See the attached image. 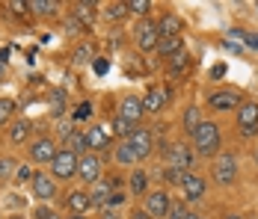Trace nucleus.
<instances>
[{
  "instance_id": "obj_1",
  "label": "nucleus",
  "mask_w": 258,
  "mask_h": 219,
  "mask_svg": "<svg viewBox=\"0 0 258 219\" xmlns=\"http://www.w3.org/2000/svg\"><path fill=\"white\" fill-rule=\"evenodd\" d=\"M193 142H196V151L205 154V157L217 154L220 151V127L211 122H202L196 127V133H193Z\"/></svg>"
},
{
  "instance_id": "obj_2",
  "label": "nucleus",
  "mask_w": 258,
  "mask_h": 219,
  "mask_svg": "<svg viewBox=\"0 0 258 219\" xmlns=\"http://www.w3.org/2000/svg\"><path fill=\"white\" fill-rule=\"evenodd\" d=\"M137 45H140L143 50H155L157 45H160V33H157L155 21L143 18V21L137 24Z\"/></svg>"
},
{
  "instance_id": "obj_3",
  "label": "nucleus",
  "mask_w": 258,
  "mask_h": 219,
  "mask_svg": "<svg viewBox=\"0 0 258 219\" xmlns=\"http://www.w3.org/2000/svg\"><path fill=\"white\" fill-rule=\"evenodd\" d=\"M78 154H72V151H56V157H53V175L56 178H72V175H78Z\"/></svg>"
},
{
  "instance_id": "obj_4",
  "label": "nucleus",
  "mask_w": 258,
  "mask_h": 219,
  "mask_svg": "<svg viewBox=\"0 0 258 219\" xmlns=\"http://www.w3.org/2000/svg\"><path fill=\"white\" fill-rule=\"evenodd\" d=\"M78 178H83L86 184L101 181V160H98L95 154H83L78 160Z\"/></svg>"
},
{
  "instance_id": "obj_5",
  "label": "nucleus",
  "mask_w": 258,
  "mask_h": 219,
  "mask_svg": "<svg viewBox=\"0 0 258 219\" xmlns=\"http://www.w3.org/2000/svg\"><path fill=\"white\" fill-rule=\"evenodd\" d=\"M169 210H172V201H169V195L163 193H149V198H146V213L155 219H163L169 216Z\"/></svg>"
},
{
  "instance_id": "obj_6",
  "label": "nucleus",
  "mask_w": 258,
  "mask_h": 219,
  "mask_svg": "<svg viewBox=\"0 0 258 219\" xmlns=\"http://www.w3.org/2000/svg\"><path fill=\"white\" fill-rule=\"evenodd\" d=\"M237 124H240L243 136H252L258 130V104H243L237 110Z\"/></svg>"
},
{
  "instance_id": "obj_7",
  "label": "nucleus",
  "mask_w": 258,
  "mask_h": 219,
  "mask_svg": "<svg viewBox=\"0 0 258 219\" xmlns=\"http://www.w3.org/2000/svg\"><path fill=\"white\" fill-rule=\"evenodd\" d=\"M234 175H237V160H234V154H220V157H217V166H214V178H217L220 184H232Z\"/></svg>"
},
{
  "instance_id": "obj_8",
  "label": "nucleus",
  "mask_w": 258,
  "mask_h": 219,
  "mask_svg": "<svg viewBox=\"0 0 258 219\" xmlns=\"http://www.w3.org/2000/svg\"><path fill=\"white\" fill-rule=\"evenodd\" d=\"M125 142H128V145L134 148V154L143 160V157H149V154H152V130H143V127H137L128 139H125Z\"/></svg>"
},
{
  "instance_id": "obj_9",
  "label": "nucleus",
  "mask_w": 258,
  "mask_h": 219,
  "mask_svg": "<svg viewBox=\"0 0 258 219\" xmlns=\"http://www.w3.org/2000/svg\"><path fill=\"white\" fill-rule=\"evenodd\" d=\"M113 193H116V184L101 178V181H95V184H92L89 201H92V204H98V207H107V204H110V198H113Z\"/></svg>"
},
{
  "instance_id": "obj_10",
  "label": "nucleus",
  "mask_w": 258,
  "mask_h": 219,
  "mask_svg": "<svg viewBox=\"0 0 258 219\" xmlns=\"http://www.w3.org/2000/svg\"><path fill=\"white\" fill-rule=\"evenodd\" d=\"M30 157H33L36 163H53V157H56V145H53L51 139H36L33 148H30Z\"/></svg>"
},
{
  "instance_id": "obj_11",
  "label": "nucleus",
  "mask_w": 258,
  "mask_h": 219,
  "mask_svg": "<svg viewBox=\"0 0 258 219\" xmlns=\"http://www.w3.org/2000/svg\"><path fill=\"white\" fill-rule=\"evenodd\" d=\"M193 160H196V157H193L184 145H172V148H169V166H172V169L187 172L190 166H193Z\"/></svg>"
},
{
  "instance_id": "obj_12",
  "label": "nucleus",
  "mask_w": 258,
  "mask_h": 219,
  "mask_svg": "<svg viewBox=\"0 0 258 219\" xmlns=\"http://www.w3.org/2000/svg\"><path fill=\"white\" fill-rule=\"evenodd\" d=\"M157 33H160V39L181 36V33H184V21H181L178 15H163V18H160V24H157Z\"/></svg>"
},
{
  "instance_id": "obj_13",
  "label": "nucleus",
  "mask_w": 258,
  "mask_h": 219,
  "mask_svg": "<svg viewBox=\"0 0 258 219\" xmlns=\"http://www.w3.org/2000/svg\"><path fill=\"white\" fill-rule=\"evenodd\" d=\"M143 113H146V107H143V101L140 98H125L122 101V107H119V116L122 119H128V122H140L143 119Z\"/></svg>"
},
{
  "instance_id": "obj_14",
  "label": "nucleus",
  "mask_w": 258,
  "mask_h": 219,
  "mask_svg": "<svg viewBox=\"0 0 258 219\" xmlns=\"http://www.w3.org/2000/svg\"><path fill=\"white\" fill-rule=\"evenodd\" d=\"M169 101V89H149V95L143 98V107L146 113H160Z\"/></svg>"
},
{
  "instance_id": "obj_15",
  "label": "nucleus",
  "mask_w": 258,
  "mask_h": 219,
  "mask_svg": "<svg viewBox=\"0 0 258 219\" xmlns=\"http://www.w3.org/2000/svg\"><path fill=\"white\" fill-rule=\"evenodd\" d=\"M184 195H187V201H196V198H202L205 195V178H199V175H187V181H184Z\"/></svg>"
},
{
  "instance_id": "obj_16",
  "label": "nucleus",
  "mask_w": 258,
  "mask_h": 219,
  "mask_svg": "<svg viewBox=\"0 0 258 219\" xmlns=\"http://www.w3.org/2000/svg\"><path fill=\"white\" fill-rule=\"evenodd\" d=\"M208 104L214 110H232V107L240 104V98H237V92H214V95L208 98Z\"/></svg>"
},
{
  "instance_id": "obj_17",
  "label": "nucleus",
  "mask_w": 258,
  "mask_h": 219,
  "mask_svg": "<svg viewBox=\"0 0 258 219\" xmlns=\"http://www.w3.org/2000/svg\"><path fill=\"white\" fill-rule=\"evenodd\" d=\"M33 193L39 195V198H53L56 187H53L51 178H45V175H33Z\"/></svg>"
},
{
  "instance_id": "obj_18",
  "label": "nucleus",
  "mask_w": 258,
  "mask_h": 219,
  "mask_svg": "<svg viewBox=\"0 0 258 219\" xmlns=\"http://www.w3.org/2000/svg\"><path fill=\"white\" fill-rule=\"evenodd\" d=\"M66 151H72V154H78V157L86 154V139H83L80 130H69V133H66Z\"/></svg>"
},
{
  "instance_id": "obj_19",
  "label": "nucleus",
  "mask_w": 258,
  "mask_h": 219,
  "mask_svg": "<svg viewBox=\"0 0 258 219\" xmlns=\"http://www.w3.org/2000/svg\"><path fill=\"white\" fill-rule=\"evenodd\" d=\"M83 139H86V148H104L110 142V136H107L104 127H89V130L83 133Z\"/></svg>"
},
{
  "instance_id": "obj_20",
  "label": "nucleus",
  "mask_w": 258,
  "mask_h": 219,
  "mask_svg": "<svg viewBox=\"0 0 258 219\" xmlns=\"http://www.w3.org/2000/svg\"><path fill=\"white\" fill-rule=\"evenodd\" d=\"M75 18H78L83 27H92V21H95V3H89V0L78 3V6H75Z\"/></svg>"
},
{
  "instance_id": "obj_21",
  "label": "nucleus",
  "mask_w": 258,
  "mask_h": 219,
  "mask_svg": "<svg viewBox=\"0 0 258 219\" xmlns=\"http://www.w3.org/2000/svg\"><path fill=\"white\" fill-rule=\"evenodd\" d=\"M190 53L187 50H178L175 56H169V68H172V74H184V71H190Z\"/></svg>"
},
{
  "instance_id": "obj_22",
  "label": "nucleus",
  "mask_w": 258,
  "mask_h": 219,
  "mask_svg": "<svg viewBox=\"0 0 258 219\" xmlns=\"http://www.w3.org/2000/svg\"><path fill=\"white\" fill-rule=\"evenodd\" d=\"M157 50H160L163 56H175L178 50H184V39H181V36H172V39H160Z\"/></svg>"
},
{
  "instance_id": "obj_23",
  "label": "nucleus",
  "mask_w": 258,
  "mask_h": 219,
  "mask_svg": "<svg viewBox=\"0 0 258 219\" xmlns=\"http://www.w3.org/2000/svg\"><path fill=\"white\" fill-rule=\"evenodd\" d=\"M66 201H69V210H75L78 216H83V210L92 204V201H89V193H72Z\"/></svg>"
},
{
  "instance_id": "obj_24",
  "label": "nucleus",
  "mask_w": 258,
  "mask_h": 219,
  "mask_svg": "<svg viewBox=\"0 0 258 219\" xmlns=\"http://www.w3.org/2000/svg\"><path fill=\"white\" fill-rule=\"evenodd\" d=\"M110 127H113V133H116V136H125V139L137 130V124L128 122V119H122V116H113V124H110Z\"/></svg>"
},
{
  "instance_id": "obj_25",
  "label": "nucleus",
  "mask_w": 258,
  "mask_h": 219,
  "mask_svg": "<svg viewBox=\"0 0 258 219\" xmlns=\"http://www.w3.org/2000/svg\"><path fill=\"white\" fill-rule=\"evenodd\" d=\"M27 9L39 12V15H53V12H56V3H53V0H30Z\"/></svg>"
},
{
  "instance_id": "obj_26",
  "label": "nucleus",
  "mask_w": 258,
  "mask_h": 219,
  "mask_svg": "<svg viewBox=\"0 0 258 219\" xmlns=\"http://www.w3.org/2000/svg\"><path fill=\"white\" fill-rule=\"evenodd\" d=\"M51 113L53 116H62L66 113V92L62 89H53L51 92Z\"/></svg>"
},
{
  "instance_id": "obj_27",
  "label": "nucleus",
  "mask_w": 258,
  "mask_h": 219,
  "mask_svg": "<svg viewBox=\"0 0 258 219\" xmlns=\"http://www.w3.org/2000/svg\"><path fill=\"white\" fill-rule=\"evenodd\" d=\"M199 124H202V119H199V107H187V113H184V127H187L190 133H196Z\"/></svg>"
},
{
  "instance_id": "obj_28",
  "label": "nucleus",
  "mask_w": 258,
  "mask_h": 219,
  "mask_svg": "<svg viewBox=\"0 0 258 219\" xmlns=\"http://www.w3.org/2000/svg\"><path fill=\"white\" fill-rule=\"evenodd\" d=\"M146 187H149V175L146 172H134L131 175V190L140 195V193H146Z\"/></svg>"
},
{
  "instance_id": "obj_29",
  "label": "nucleus",
  "mask_w": 258,
  "mask_h": 219,
  "mask_svg": "<svg viewBox=\"0 0 258 219\" xmlns=\"http://www.w3.org/2000/svg\"><path fill=\"white\" fill-rule=\"evenodd\" d=\"M92 59H95V48H92L89 42L75 50V62H80V65H83V62H92Z\"/></svg>"
},
{
  "instance_id": "obj_30",
  "label": "nucleus",
  "mask_w": 258,
  "mask_h": 219,
  "mask_svg": "<svg viewBox=\"0 0 258 219\" xmlns=\"http://www.w3.org/2000/svg\"><path fill=\"white\" fill-rule=\"evenodd\" d=\"M116 160H119V163H134V160H140V157L134 154V148H131L128 142H122V145L116 148Z\"/></svg>"
},
{
  "instance_id": "obj_31",
  "label": "nucleus",
  "mask_w": 258,
  "mask_h": 219,
  "mask_svg": "<svg viewBox=\"0 0 258 219\" xmlns=\"http://www.w3.org/2000/svg\"><path fill=\"white\" fill-rule=\"evenodd\" d=\"M163 178H166V184H181V187H184V181H187V172L172 169V166H169V169L163 172Z\"/></svg>"
},
{
  "instance_id": "obj_32",
  "label": "nucleus",
  "mask_w": 258,
  "mask_h": 219,
  "mask_svg": "<svg viewBox=\"0 0 258 219\" xmlns=\"http://www.w3.org/2000/svg\"><path fill=\"white\" fill-rule=\"evenodd\" d=\"M125 15H128V3H110L107 6V18H113V21L116 18H125Z\"/></svg>"
},
{
  "instance_id": "obj_33",
  "label": "nucleus",
  "mask_w": 258,
  "mask_h": 219,
  "mask_svg": "<svg viewBox=\"0 0 258 219\" xmlns=\"http://www.w3.org/2000/svg\"><path fill=\"white\" fill-rule=\"evenodd\" d=\"M12 113H15V101L12 98H0V124L6 122Z\"/></svg>"
},
{
  "instance_id": "obj_34",
  "label": "nucleus",
  "mask_w": 258,
  "mask_h": 219,
  "mask_svg": "<svg viewBox=\"0 0 258 219\" xmlns=\"http://www.w3.org/2000/svg\"><path fill=\"white\" fill-rule=\"evenodd\" d=\"M27 133H30V122H18L12 127V142H24Z\"/></svg>"
},
{
  "instance_id": "obj_35",
  "label": "nucleus",
  "mask_w": 258,
  "mask_h": 219,
  "mask_svg": "<svg viewBox=\"0 0 258 219\" xmlns=\"http://www.w3.org/2000/svg\"><path fill=\"white\" fill-rule=\"evenodd\" d=\"M152 9V3L149 0H128V12H137V15H146Z\"/></svg>"
},
{
  "instance_id": "obj_36",
  "label": "nucleus",
  "mask_w": 258,
  "mask_h": 219,
  "mask_svg": "<svg viewBox=\"0 0 258 219\" xmlns=\"http://www.w3.org/2000/svg\"><path fill=\"white\" fill-rule=\"evenodd\" d=\"M232 36H240V39L246 42V48L258 50V36H255V33H243V30H232Z\"/></svg>"
},
{
  "instance_id": "obj_37",
  "label": "nucleus",
  "mask_w": 258,
  "mask_h": 219,
  "mask_svg": "<svg viewBox=\"0 0 258 219\" xmlns=\"http://www.w3.org/2000/svg\"><path fill=\"white\" fill-rule=\"evenodd\" d=\"M12 172H15V163H12L9 157H3V160H0V178H9Z\"/></svg>"
},
{
  "instance_id": "obj_38",
  "label": "nucleus",
  "mask_w": 258,
  "mask_h": 219,
  "mask_svg": "<svg viewBox=\"0 0 258 219\" xmlns=\"http://www.w3.org/2000/svg\"><path fill=\"white\" fill-rule=\"evenodd\" d=\"M15 181H33V172H30V166H18V169H15Z\"/></svg>"
},
{
  "instance_id": "obj_39",
  "label": "nucleus",
  "mask_w": 258,
  "mask_h": 219,
  "mask_svg": "<svg viewBox=\"0 0 258 219\" xmlns=\"http://www.w3.org/2000/svg\"><path fill=\"white\" fill-rule=\"evenodd\" d=\"M89 113H92V104H86V101H83V104H78V110H75V119H86Z\"/></svg>"
},
{
  "instance_id": "obj_40",
  "label": "nucleus",
  "mask_w": 258,
  "mask_h": 219,
  "mask_svg": "<svg viewBox=\"0 0 258 219\" xmlns=\"http://www.w3.org/2000/svg\"><path fill=\"white\" fill-rule=\"evenodd\" d=\"M211 77H214V80H223V77H226V65H223V62L214 65V68H211Z\"/></svg>"
},
{
  "instance_id": "obj_41",
  "label": "nucleus",
  "mask_w": 258,
  "mask_h": 219,
  "mask_svg": "<svg viewBox=\"0 0 258 219\" xmlns=\"http://www.w3.org/2000/svg\"><path fill=\"white\" fill-rule=\"evenodd\" d=\"M66 30H72V33H78V30H83V24H80L78 18L72 15V18H69V24H66Z\"/></svg>"
},
{
  "instance_id": "obj_42",
  "label": "nucleus",
  "mask_w": 258,
  "mask_h": 219,
  "mask_svg": "<svg viewBox=\"0 0 258 219\" xmlns=\"http://www.w3.org/2000/svg\"><path fill=\"white\" fill-rule=\"evenodd\" d=\"M184 216H187V210H184L181 204H178V207H172V210H169V219H184Z\"/></svg>"
},
{
  "instance_id": "obj_43",
  "label": "nucleus",
  "mask_w": 258,
  "mask_h": 219,
  "mask_svg": "<svg viewBox=\"0 0 258 219\" xmlns=\"http://www.w3.org/2000/svg\"><path fill=\"white\" fill-rule=\"evenodd\" d=\"M36 219H56V216H53V210H48V207H39L36 210Z\"/></svg>"
},
{
  "instance_id": "obj_44",
  "label": "nucleus",
  "mask_w": 258,
  "mask_h": 219,
  "mask_svg": "<svg viewBox=\"0 0 258 219\" xmlns=\"http://www.w3.org/2000/svg\"><path fill=\"white\" fill-rule=\"evenodd\" d=\"M107 68H110V65H107L104 59H95V71L98 74H107Z\"/></svg>"
},
{
  "instance_id": "obj_45",
  "label": "nucleus",
  "mask_w": 258,
  "mask_h": 219,
  "mask_svg": "<svg viewBox=\"0 0 258 219\" xmlns=\"http://www.w3.org/2000/svg\"><path fill=\"white\" fill-rule=\"evenodd\" d=\"M9 6H12V9H15V12H24V9H27V3H24V0H12V3H9Z\"/></svg>"
},
{
  "instance_id": "obj_46",
  "label": "nucleus",
  "mask_w": 258,
  "mask_h": 219,
  "mask_svg": "<svg viewBox=\"0 0 258 219\" xmlns=\"http://www.w3.org/2000/svg\"><path fill=\"white\" fill-rule=\"evenodd\" d=\"M101 219H116V210H113V207H104V210H101Z\"/></svg>"
},
{
  "instance_id": "obj_47",
  "label": "nucleus",
  "mask_w": 258,
  "mask_h": 219,
  "mask_svg": "<svg viewBox=\"0 0 258 219\" xmlns=\"http://www.w3.org/2000/svg\"><path fill=\"white\" fill-rule=\"evenodd\" d=\"M131 219H152V216H149L146 210H134V213H131Z\"/></svg>"
},
{
  "instance_id": "obj_48",
  "label": "nucleus",
  "mask_w": 258,
  "mask_h": 219,
  "mask_svg": "<svg viewBox=\"0 0 258 219\" xmlns=\"http://www.w3.org/2000/svg\"><path fill=\"white\" fill-rule=\"evenodd\" d=\"M184 219H205V216H199V213H187Z\"/></svg>"
},
{
  "instance_id": "obj_49",
  "label": "nucleus",
  "mask_w": 258,
  "mask_h": 219,
  "mask_svg": "<svg viewBox=\"0 0 258 219\" xmlns=\"http://www.w3.org/2000/svg\"><path fill=\"white\" fill-rule=\"evenodd\" d=\"M69 219H86V216H78V213H75V216H69Z\"/></svg>"
},
{
  "instance_id": "obj_50",
  "label": "nucleus",
  "mask_w": 258,
  "mask_h": 219,
  "mask_svg": "<svg viewBox=\"0 0 258 219\" xmlns=\"http://www.w3.org/2000/svg\"><path fill=\"white\" fill-rule=\"evenodd\" d=\"M226 219H243V216H237V213H234V216H226Z\"/></svg>"
},
{
  "instance_id": "obj_51",
  "label": "nucleus",
  "mask_w": 258,
  "mask_h": 219,
  "mask_svg": "<svg viewBox=\"0 0 258 219\" xmlns=\"http://www.w3.org/2000/svg\"><path fill=\"white\" fill-rule=\"evenodd\" d=\"M12 219H21V216H12Z\"/></svg>"
}]
</instances>
